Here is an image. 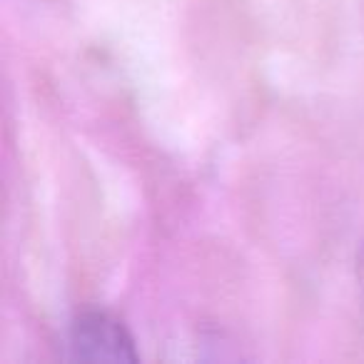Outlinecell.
<instances>
[{
  "instance_id": "1",
  "label": "cell",
  "mask_w": 364,
  "mask_h": 364,
  "mask_svg": "<svg viewBox=\"0 0 364 364\" xmlns=\"http://www.w3.org/2000/svg\"><path fill=\"white\" fill-rule=\"evenodd\" d=\"M68 357L80 362H137L130 329L107 312H82L68 329Z\"/></svg>"
},
{
  "instance_id": "2",
  "label": "cell",
  "mask_w": 364,
  "mask_h": 364,
  "mask_svg": "<svg viewBox=\"0 0 364 364\" xmlns=\"http://www.w3.org/2000/svg\"><path fill=\"white\" fill-rule=\"evenodd\" d=\"M357 284H359V297H362V309H364V242L357 255Z\"/></svg>"
}]
</instances>
